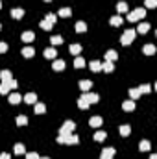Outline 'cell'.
Wrapping results in <instances>:
<instances>
[{
	"instance_id": "obj_1",
	"label": "cell",
	"mask_w": 157,
	"mask_h": 159,
	"mask_svg": "<svg viewBox=\"0 0 157 159\" xmlns=\"http://www.w3.org/2000/svg\"><path fill=\"white\" fill-rule=\"evenodd\" d=\"M72 131H74V122L67 120L65 124L61 126V130H59V139H57V143H65V137H68Z\"/></svg>"
},
{
	"instance_id": "obj_2",
	"label": "cell",
	"mask_w": 157,
	"mask_h": 159,
	"mask_svg": "<svg viewBox=\"0 0 157 159\" xmlns=\"http://www.w3.org/2000/svg\"><path fill=\"white\" fill-rule=\"evenodd\" d=\"M144 15H146L144 7H137L133 13H129V15H128V20H129V22H135V20H141V19H144Z\"/></svg>"
},
{
	"instance_id": "obj_3",
	"label": "cell",
	"mask_w": 157,
	"mask_h": 159,
	"mask_svg": "<svg viewBox=\"0 0 157 159\" xmlns=\"http://www.w3.org/2000/svg\"><path fill=\"white\" fill-rule=\"evenodd\" d=\"M135 34H137L135 30H128V31H124L122 37H120V43H122V45H129L131 41L135 39Z\"/></svg>"
},
{
	"instance_id": "obj_4",
	"label": "cell",
	"mask_w": 157,
	"mask_h": 159,
	"mask_svg": "<svg viewBox=\"0 0 157 159\" xmlns=\"http://www.w3.org/2000/svg\"><path fill=\"white\" fill-rule=\"evenodd\" d=\"M83 98H85L89 104H94V102L100 100V96H98V94H94V93H85V94H83Z\"/></svg>"
},
{
	"instance_id": "obj_5",
	"label": "cell",
	"mask_w": 157,
	"mask_h": 159,
	"mask_svg": "<svg viewBox=\"0 0 157 159\" xmlns=\"http://www.w3.org/2000/svg\"><path fill=\"white\" fill-rule=\"evenodd\" d=\"M117 154L115 152V148H103V152H102V159H113V155Z\"/></svg>"
},
{
	"instance_id": "obj_6",
	"label": "cell",
	"mask_w": 157,
	"mask_h": 159,
	"mask_svg": "<svg viewBox=\"0 0 157 159\" xmlns=\"http://www.w3.org/2000/svg\"><path fill=\"white\" fill-rule=\"evenodd\" d=\"M20 100H22V96H20L19 93H11L9 94V104H13V105H17Z\"/></svg>"
},
{
	"instance_id": "obj_7",
	"label": "cell",
	"mask_w": 157,
	"mask_h": 159,
	"mask_svg": "<svg viewBox=\"0 0 157 159\" xmlns=\"http://www.w3.org/2000/svg\"><path fill=\"white\" fill-rule=\"evenodd\" d=\"M117 57H118V54H117L115 50H107V52H106V59H107V61L115 63V61H117Z\"/></svg>"
},
{
	"instance_id": "obj_8",
	"label": "cell",
	"mask_w": 157,
	"mask_h": 159,
	"mask_svg": "<svg viewBox=\"0 0 157 159\" xmlns=\"http://www.w3.org/2000/svg\"><path fill=\"white\" fill-rule=\"evenodd\" d=\"M102 122H103V120H102V116H92V119L89 120V124L92 126V128H100Z\"/></svg>"
},
{
	"instance_id": "obj_9",
	"label": "cell",
	"mask_w": 157,
	"mask_h": 159,
	"mask_svg": "<svg viewBox=\"0 0 157 159\" xmlns=\"http://www.w3.org/2000/svg\"><path fill=\"white\" fill-rule=\"evenodd\" d=\"M56 56H57V50H56V48H46V50H45V57L56 59Z\"/></svg>"
},
{
	"instance_id": "obj_10",
	"label": "cell",
	"mask_w": 157,
	"mask_h": 159,
	"mask_svg": "<svg viewBox=\"0 0 157 159\" xmlns=\"http://www.w3.org/2000/svg\"><path fill=\"white\" fill-rule=\"evenodd\" d=\"M122 109H124V111H133V109H135V102H133V100H126V102L122 104Z\"/></svg>"
},
{
	"instance_id": "obj_11",
	"label": "cell",
	"mask_w": 157,
	"mask_h": 159,
	"mask_svg": "<svg viewBox=\"0 0 157 159\" xmlns=\"http://www.w3.org/2000/svg\"><path fill=\"white\" fill-rule=\"evenodd\" d=\"M24 102H26V104H35V102H37V94H35V93H28L26 96H24Z\"/></svg>"
},
{
	"instance_id": "obj_12",
	"label": "cell",
	"mask_w": 157,
	"mask_h": 159,
	"mask_svg": "<svg viewBox=\"0 0 157 159\" xmlns=\"http://www.w3.org/2000/svg\"><path fill=\"white\" fill-rule=\"evenodd\" d=\"M91 85H92L91 80H81V81H80V89H81V91H89Z\"/></svg>"
},
{
	"instance_id": "obj_13",
	"label": "cell",
	"mask_w": 157,
	"mask_h": 159,
	"mask_svg": "<svg viewBox=\"0 0 157 159\" xmlns=\"http://www.w3.org/2000/svg\"><path fill=\"white\" fill-rule=\"evenodd\" d=\"M33 54H35V50L31 48V46H24L22 48V56L24 57H33Z\"/></svg>"
},
{
	"instance_id": "obj_14",
	"label": "cell",
	"mask_w": 157,
	"mask_h": 159,
	"mask_svg": "<svg viewBox=\"0 0 157 159\" xmlns=\"http://www.w3.org/2000/svg\"><path fill=\"white\" fill-rule=\"evenodd\" d=\"M52 67H54V70H63L65 69V61L63 59H54V65Z\"/></svg>"
},
{
	"instance_id": "obj_15",
	"label": "cell",
	"mask_w": 157,
	"mask_h": 159,
	"mask_svg": "<svg viewBox=\"0 0 157 159\" xmlns=\"http://www.w3.org/2000/svg\"><path fill=\"white\" fill-rule=\"evenodd\" d=\"M33 111H35L37 115H43V113L46 111V105H45V104H39V102H37V104H35V107H33Z\"/></svg>"
},
{
	"instance_id": "obj_16",
	"label": "cell",
	"mask_w": 157,
	"mask_h": 159,
	"mask_svg": "<svg viewBox=\"0 0 157 159\" xmlns=\"http://www.w3.org/2000/svg\"><path fill=\"white\" fill-rule=\"evenodd\" d=\"M129 133H131V128H129L128 124H122V126H120V135H122V137H128Z\"/></svg>"
},
{
	"instance_id": "obj_17",
	"label": "cell",
	"mask_w": 157,
	"mask_h": 159,
	"mask_svg": "<svg viewBox=\"0 0 157 159\" xmlns=\"http://www.w3.org/2000/svg\"><path fill=\"white\" fill-rule=\"evenodd\" d=\"M102 70H106V72H113L115 70V65L111 61H106V63H102Z\"/></svg>"
},
{
	"instance_id": "obj_18",
	"label": "cell",
	"mask_w": 157,
	"mask_h": 159,
	"mask_svg": "<svg viewBox=\"0 0 157 159\" xmlns=\"http://www.w3.org/2000/svg\"><path fill=\"white\" fill-rule=\"evenodd\" d=\"M106 137H107V133L100 130V131H96V133H94V141H98V143H102L103 139H106Z\"/></svg>"
},
{
	"instance_id": "obj_19",
	"label": "cell",
	"mask_w": 157,
	"mask_h": 159,
	"mask_svg": "<svg viewBox=\"0 0 157 159\" xmlns=\"http://www.w3.org/2000/svg\"><path fill=\"white\" fill-rule=\"evenodd\" d=\"M20 37H22V41H26V43H30V41H33V31H24V34L22 35H20Z\"/></svg>"
},
{
	"instance_id": "obj_20",
	"label": "cell",
	"mask_w": 157,
	"mask_h": 159,
	"mask_svg": "<svg viewBox=\"0 0 157 159\" xmlns=\"http://www.w3.org/2000/svg\"><path fill=\"white\" fill-rule=\"evenodd\" d=\"M142 52H144L146 56H152V54H155V46H153V45H146V46L142 48Z\"/></svg>"
},
{
	"instance_id": "obj_21",
	"label": "cell",
	"mask_w": 157,
	"mask_h": 159,
	"mask_svg": "<svg viewBox=\"0 0 157 159\" xmlns=\"http://www.w3.org/2000/svg\"><path fill=\"white\" fill-rule=\"evenodd\" d=\"M74 67H76V69H81V67H85V59H83L81 56H78V57L74 59Z\"/></svg>"
},
{
	"instance_id": "obj_22",
	"label": "cell",
	"mask_w": 157,
	"mask_h": 159,
	"mask_svg": "<svg viewBox=\"0 0 157 159\" xmlns=\"http://www.w3.org/2000/svg\"><path fill=\"white\" fill-rule=\"evenodd\" d=\"M76 31H80V34L81 31H87V24L83 22V20H78L76 22Z\"/></svg>"
},
{
	"instance_id": "obj_23",
	"label": "cell",
	"mask_w": 157,
	"mask_h": 159,
	"mask_svg": "<svg viewBox=\"0 0 157 159\" xmlns=\"http://www.w3.org/2000/svg\"><path fill=\"white\" fill-rule=\"evenodd\" d=\"M148 30H150V24H148V22H141V24H139V28H137L139 34H146Z\"/></svg>"
},
{
	"instance_id": "obj_24",
	"label": "cell",
	"mask_w": 157,
	"mask_h": 159,
	"mask_svg": "<svg viewBox=\"0 0 157 159\" xmlns=\"http://www.w3.org/2000/svg\"><path fill=\"white\" fill-rule=\"evenodd\" d=\"M109 22H111L113 26H120V24H122V17H120V15H115V17H111Z\"/></svg>"
},
{
	"instance_id": "obj_25",
	"label": "cell",
	"mask_w": 157,
	"mask_h": 159,
	"mask_svg": "<svg viewBox=\"0 0 157 159\" xmlns=\"http://www.w3.org/2000/svg\"><path fill=\"white\" fill-rule=\"evenodd\" d=\"M72 15V9L70 7H61L59 9V17H70Z\"/></svg>"
},
{
	"instance_id": "obj_26",
	"label": "cell",
	"mask_w": 157,
	"mask_h": 159,
	"mask_svg": "<svg viewBox=\"0 0 157 159\" xmlns=\"http://www.w3.org/2000/svg\"><path fill=\"white\" fill-rule=\"evenodd\" d=\"M17 124H19V126H26V124H28V116H26V115H19V116H17Z\"/></svg>"
},
{
	"instance_id": "obj_27",
	"label": "cell",
	"mask_w": 157,
	"mask_h": 159,
	"mask_svg": "<svg viewBox=\"0 0 157 159\" xmlns=\"http://www.w3.org/2000/svg\"><path fill=\"white\" fill-rule=\"evenodd\" d=\"M65 143H67V144H76V143H78V135H72V133H70L68 137H65Z\"/></svg>"
},
{
	"instance_id": "obj_28",
	"label": "cell",
	"mask_w": 157,
	"mask_h": 159,
	"mask_svg": "<svg viewBox=\"0 0 157 159\" xmlns=\"http://www.w3.org/2000/svg\"><path fill=\"white\" fill-rule=\"evenodd\" d=\"M91 70H92V72L102 70V63H100V61H92V63H91Z\"/></svg>"
},
{
	"instance_id": "obj_29",
	"label": "cell",
	"mask_w": 157,
	"mask_h": 159,
	"mask_svg": "<svg viewBox=\"0 0 157 159\" xmlns=\"http://www.w3.org/2000/svg\"><path fill=\"white\" fill-rule=\"evenodd\" d=\"M78 107H80V109H87V107H89V102H87L85 98L81 96V98L78 100Z\"/></svg>"
},
{
	"instance_id": "obj_30",
	"label": "cell",
	"mask_w": 157,
	"mask_h": 159,
	"mask_svg": "<svg viewBox=\"0 0 157 159\" xmlns=\"http://www.w3.org/2000/svg\"><path fill=\"white\" fill-rule=\"evenodd\" d=\"M139 150H141V152H148V150H150V143H148V141H141Z\"/></svg>"
},
{
	"instance_id": "obj_31",
	"label": "cell",
	"mask_w": 157,
	"mask_h": 159,
	"mask_svg": "<svg viewBox=\"0 0 157 159\" xmlns=\"http://www.w3.org/2000/svg\"><path fill=\"white\" fill-rule=\"evenodd\" d=\"M117 9H118V13H126V11H128V4H126V2H118Z\"/></svg>"
},
{
	"instance_id": "obj_32",
	"label": "cell",
	"mask_w": 157,
	"mask_h": 159,
	"mask_svg": "<svg viewBox=\"0 0 157 159\" xmlns=\"http://www.w3.org/2000/svg\"><path fill=\"white\" fill-rule=\"evenodd\" d=\"M50 41H52V45H56V46H57V45H61V43H63V37H61V35H52V39H50Z\"/></svg>"
},
{
	"instance_id": "obj_33",
	"label": "cell",
	"mask_w": 157,
	"mask_h": 159,
	"mask_svg": "<svg viewBox=\"0 0 157 159\" xmlns=\"http://www.w3.org/2000/svg\"><path fill=\"white\" fill-rule=\"evenodd\" d=\"M52 26H54V24H52V22H50L48 19H45V20H41V28H43V30H50Z\"/></svg>"
},
{
	"instance_id": "obj_34",
	"label": "cell",
	"mask_w": 157,
	"mask_h": 159,
	"mask_svg": "<svg viewBox=\"0 0 157 159\" xmlns=\"http://www.w3.org/2000/svg\"><path fill=\"white\" fill-rule=\"evenodd\" d=\"M0 78H2V81L11 80V72H9V70H2V72H0Z\"/></svg>"
},
{
	"instance_id": "obj_35",
	"label": "cell",
	"mask_w": 157,
	"mask_h": 159,
	"mask_svg": "<svg viewBox=\"0 0 157 159\" xmlns=\"http://www.w3.org/2000/svg\"><path fill=\"white\" fill-rule=\"evenodd\" d=\"M11 15H13L15 19H20V17L24 15V11H22V9H20V7H17V9H13V11H11Z\"/></svg>"
},
{
	"instance_id": "obj_36",
	"label": "cell",
	"mask_w": 157,
	"mask_h": 159,
	"mask_svg": "<svg viewBox=\"0 0 157 159\" xmlns=\"http://www.w3.org/2000/svg\"><path fill=\"white\" fill-rule=\"evenodd\" d=\"M141 94H142V93H141L139 89H131V91H129V96H131L133 100H135V98H139V96H141Z\"/></svg>"
},
{
	"instance_id": "obj_37",
	"label": "cell",
	"mask_w": 157,
	"mask_h": 159,
	"mask_svg": "<svg viewBox=\"0 0 157 159\" xmlns=\"http://www.w3.org/2000/svg\"><path fill=\"white\" fill-rule=\"evenodd\" d=\"M70 52H72L74 56H78L80 52H81V46H80V45H72V46H70Z\"/></svg>"
},
{
	"instance_id": "obj_38",
	"label": "cell",
	"mask_w": 157,
	"mask_h": 159,
	"mask_svg": "<svg viewBox=\"0 0 157 159\" xmlns=\"http://www.w3.org/2000/svg\"><path fill=\"white\" fill-rule=\"evenodd\" d=\"M4 83L7 85V89H15V87H17V81H15V80H6Z\"/></svg>"
},
{
	"instance_id": "obj_39",
	"label": "cell",
	"mask_w": 157,
	"mask_h": 159,
	"mask_svg": "<svg viewBox=\"0 0 157 159\" xmlns=\"http://www.w3.org/2000/svg\"><path fill=\"white\" fill-rule=\"evenodd\" d=\"M15 154H19V155H20V154H24V144H20V143L15 144Z\"/></svg>"
},
{
	"instance_id": "obj_40",
	"label": "cell",
	"mask_w": 157,
	"mask_h": 159,
	"mask_svg": "<svg viewBox=\"0 0 157 159\" xmlns=\"http://www.w3.org/2000/svg\"><path fill=\"white\" fill-rule=\"evenodd\" d=\"M0 93H2V94H7V93H9V89H7V85H6L4 81L0 83Z\"/></svg>"
},
{
	"instance_id": "obj_41",
	"label": "cell",
	"mask_w": 157,
	"mask_h": 159,
	"mask_svg": "<svg viewBox=\"0 0 157 159\" xmlns=\"http://www.w3.org/2000/svg\"><path fill=\"white\" fill-rule=\"evenodd\" d=\"M26 159H39V154H35V152H30V154L26 155Z\"/></svg>"
},
{
	"instance_id": "obj_42",
	"label": "cell",
	"mask_w": 157,
	"mask_h": 159,
	"mask_svg": "<svg viewBox=\"0 0 157 159\" xmlns=\"http://www.w3.org/2000/svg\"><path fill=\"white\" fill-rule=\"evenodd\" d=\"M46 19L50 20V22H52V24H54V22H56V19H57V17H56L54 13H48V15H46Z\"/></svg>"
},
{
	"instance_id": "obj_43",
	"label": "cell",
	"mask_w": 157,
	"mask_h": 159,
	"mask_svg": "<svg viewBox=\"0 0 157 159\" xmlns=\"http://www.w3.org/2000/svg\"><path fill=\"white\" fill-rule=\"evenodd\" d=\"M146 6H148V7H155L157 6V0H146Z\"/></svg>"
},
{
	"instance_id": "obj_44",
	"label": "cell",
	"mask_w": 157,
	"mask_h": 159,
	"mask_svg": "<svg viewBox=\"0 0 157 159\" xmlns=\"http://www.w3.org/2000/svg\"><path fill=\"white\" fill-rule=\"evenodd\" d=\"M139 91H141V93H150V85H141Z\"/></svg>"
},
{
	"instance_id": "obj_45",
	"label": "cell",
	"mask_w": 157,
	"mask_h": 159,
	"mask_svg": "<svg viewBox=\"0 0 157 159\" xmlns=\"http://www.w3.org/2000/svg\"><path fill=\"white\" fill-rule=\"evenodd\" d=\"M6 50H7V45L6 43H0V54H4Z\"/></svg>"
},
{
	"instance_id": "obj_46",
	"label": "cell",
	"mask_w": 157,
	"mask_h": 159,
	"mask_svg": "<svg viewBox=\"0 0 157 159\" xmlns=\"http://www.w3.org/2000/svg\"><path fill=\"white\" fill-rule=\"evenodd\" d=\"M0 159H9V154H0Z\"/></svg>"
},
{
	"instance_id": "obj_47",
	"label": "cell",
	"mask_w": 157,
	"mask_h": 159,
	"mask_svg": "<svg viewBox=\"0 0 157 159\" xmlns=\"http://www.w3.org/2000/svg\"><path fill=\"white\" fill-rule=\"evenodd\" d=\"M39 159H48V157H39Z\"/></svg>"
},
{
	"instance_id": "obj_48",
	"label": "cell",
	"mask_w": 157,
	"mask_h": 159,
	"mask_svg": "<svg viewBox=\"0 0 157 159\" xmlns=\"http://www.w3.org/2000/svg\"><path fill=\"white\" fill-rule=\"evenodd\" d=\"M0 7H2V2H0Z\"/></svg>"
},
{
	"instance_id": "obj_49",
	"label": "cell",
	"mask_w": 157,
	"mask_h": 159,
	"mask_svg": "<svg viewBox=\"0 0 157 159\" xmlns=\"http://www.w3.org/2000/svg\"><path fill=\"white\" fill-rule=\"evenodd\" d=\"M46 2H50V0H46Z\"/></svg>"
},
{
	"instance_id": "obj_50",
	"label": "cell",
	"mask_w": 157,
	"mask_h": 159,
	"mask_svg": "<svg viewBox=\"0 0 157 159\" xmlns=\"http://www.w3.org/2000/svg\"><path fill=\"white\" fill-rule=\"evenodd\" d=\"M0 28H2V24H0Z\"/></svg>"
}]
</instances>
